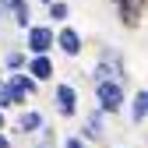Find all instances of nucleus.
<instances>
[{
	"label": "nucleus",
	"instance_id": "9",
	"mask_svg": "<svg viewBox=\"0 0 148 148\" xmlns=\"http://www.w3.org/2000/svg\"><path fill=\"white\" fill-rule=\"evenodd\" d=\"M145 116H148V88H138L134 99H131V120L145 123Z\"/></svg>",
	"mask_w": 148,
	"mask_h": 148
},
{
	"label": "nucleus",
	"instance_id": "3",
	"mask_svg": "<svg viewBox=\"0 0 148 148\" xmlns=\"http://www.w3.org/2000/svg\"><path fill=\"white\" fill-rule=\"evenodd\" d=\"M7 88H11V106H25V102L35 95V88H39V85H35L25 71H18V74L7 78Z\"/></svg>",
	"mask_w": 148,
	"mask_h": 148
},
{
	"label": "nucleus",
	"instance_id": "8",
	"mask_svg": "<svg viewBox=\"0 0 148 148\" xmlns=\"http://www.w3.org/2000/svg\"><path fill=\"white\" fill-rule=\"evenodd\" d=\"M25 74H28L35 85H39V81H49V78H53V60H49V57H32V60L25 64Z\"/></svg>",
	"mask_w": 148,
	"mask_h": 148
},
{
	"label": "nucleus",
	"instance_id": "14",
	"mask_svg": "<svg viewBox=\"0 0 148 148\" xmlns=\"http://www.w3.org/2000/svg\"><path fill=\"white\" fill-rule=\"evenodd\" d=\"M39 148H57V138H53V131H46V134H42V141H39Z\"/></svg>",
	"mask_w": 148,
	"mask_h": 148
},
{
	"label": "nucleus",
	"instance_id": "12",
	"mask_svg": "<svg viewBox=\"0 0 148 148\" xmlns=\"http://www.w3.org/2000/svg\"><path fill=\"white\" fill-rule=\"evenodd\" d=\"M49 18H53V21H67V18H71V7L64 4V0H53V4H49Z\"/></svg>",
	"mask_w": 148,
	"mask_h": 148
},
{
	"label": "nucleus",
	"instance_id": "2",
	"mask_svg": "<svg viewBox=\"0 0 148 148\" xmlns=\"http://www.w3.org/2000/svg\"><path fill=\"white\" fill-rule=\"evenodd\" d=\"M25 46H28L32 57H49V49L57 46V32H53L49 25H28Z\"/></svg>",
	"mask_w": 148,
	"mask_h": 148
},
{
	"label": "nucleus",
	"instance_id": "17",
	"mask_svg": "<svg viewBox=\"0 0 148 148\" xmlns=\"http://www.w3.org/2000/svg\"><path fill=\"white\" fill-rule=\"evenodd\" d=\"M4 127H7V120H4V113H0V134H4Z\"/></svg>",
	"mask_w": 148,
	"mask_h": 148
},
{
	"label": "nucleus",
	"instance_id": "4",
	"mask_svg": "<svg viewBox=\"0 0 148 148\" xmlns=\"http://www.w3.org/2000/svg\"><path fill=\"white\" fill-rule=\"evenodd\" d=\"M145 11H148V0H116V14L123 28H138Z\"/></svg>",
	"mask_w": 148,
	"mask_h": 148
},
{
	"label": "nucleus",
	"instance_id": "5",
	"mask_svg": "<svg viewBox=\"0 0 148 148\" xmlns=\"http://www.w3.org/2000/svg\"><path fill=\"white\" fill-rule=\"evenodd\" d=\"M53 102H57V113L60 116H74V113H78V88L67 85V81H60L57 88H53Z\"/></svg>",
	"mask_w": 148,
	"mask_h": 148
},
{
	"label": "nucleus",
	"instance_id": "10",
	"mask_svg": "<svg viewBox=\"0 0 148 148\" xmlns=\"http://www.w3.org/2000/svg\"><path fill=\"white\" fill-rule=\"evenodd\" d=\"M18 131H21V134H35V131H42V113L25 109V113L18 116Z\"/></svg>",
	"mask_w": 148,
	"mask_h": 148
},
{
	"label": "nucleus",
	"instance_id": "1",
	"mask_svg": "<svg viewBox=\"0 0 148 148\" xmlns=\"http://www.w3.org/2000/svg\"><path fill=\"white\" fill-rule=\"evenodd\" d=\"M95 102H99V113L106 116H113V113H120L123 109V102H127V95H123V81H99L95 85Z\"/></svg>",
	"mask_w": 148,
	"mask_h": 148
},
{
	"label": "nucleus",
	"instance_id": "7",
	"mask_svg": "<svg viewBox=\"0 0 148 148\" xmlns=\"http://www.w3.org/2000/svg\"><path fill=\"white\" fill-rule=\"evenodd\" d=\"M57 46H60V53H67V57H81V32L78 28H71V25H64L60 32H57Z\"/></svg>",
	"mask_w": 148,
	"mask_h": 148
},
{
	"label": "nucleus",
	"instance_id": "11",
	"mask_svg": "<svg viewBox=\"0 0 148 148\" xmlns=\"http://www.w3.org/2000/svg\"><path fill=\"white\" fill-rule=\"evenodd\" d=\"M99 138H102V113L95 109V113H88V120H85L81 141H99Z\"/></svg>",
	"mask_w": 148,
	"mask_h": 148
},
{
	"label": "nucleus",
	"instance_id": "6",
	"mask_svg": "<svg viewBox=\"0 0 148 148\" xmlns=\"http://www.w3.org/2000/svg\"><path fill=\"white\" fill-rule=\"evenodd\" d=\"M0 14H11V21L21 25V28L32 25V7H28V0H0Z\"/></svg>",
	"mask_w": 148,
	"mask_h": 148
},
{
	"label": "nucleus",
	"instance_id": "13",
	"mask_svg": "<svg viewBox=\"0 0 148 148\" xmlns=\"http://www.w3.org/2000/svg\"><path fill=\"white\" fill-rule=\"evenodd\" d=\"M4 64H7V71H11V74H18V71H21V67H25L28 60H25V53H18V49H11Z\"/></svg>",
	"mask_w": 148,
	"mask_h": 148
},
{
	"label": "nucleus",
	"instance_id": "15",
	"mask_svg": "<svg viewBox=\"0 0 148 148\" xmlns=\"http://www.w3.org/2000/svg\"><path fill=\"white\" fill-rule=\"evenodd\" d=\"M64 148H85V141H81V138H67Z\"/></svg>",
	"mask_w": 148,
	"mask_h": 148
},
{
	"label": "nucleus",
	"instance_id": "16",
	"mask_svg": "<svg viewBox=\"0 0 148 148\" xmlns=\"http://www.w3.org/2000/svg\"><path fill=\"white\" fill-rule=\"evenodd\" d=\"M0 148H11V141H7V138H4V134H0Z\"/></svg>",
	"mask_w": 148,
	"mask_h": 148
},
{
	"label": "nucleus",
	"instance_id": "18",
	"mask_svg": "<svg viewBox=\"0 0 148 148\" xmlns=\"http://www.w3.org/2000/svg\"><path fill=\"white\" fill-rule=\"evenodd\" d=\"M42 4H46V7H49V4H53V0H42Z\"/></svg>",
	"mask_w": 148,
	"mask_h": 148
}]
</instances>
